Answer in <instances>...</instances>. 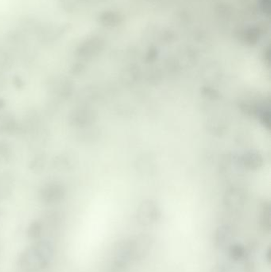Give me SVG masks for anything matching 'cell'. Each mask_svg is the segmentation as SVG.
Instances as JSON below:
<instances>
[{
    "label": "cell",
    "instance_id": "6da1fadb",
    "mask_svg": "<svg viewBox=\"0 0 271 272\" xmlns=\"http://www.w3.org/2000/svg\"><path fill=\"white\" fill-rule=\"evenodd\" d=\"M127 243L131 259L141 260L149 255L153 241L149 235L141 234L127 239Z\"/></svg>",
    "mask_w": 271,
    "mask_h": 272
},
{
    "label": "cell",
    "instance_id": "7a4b0ae2",
    "mask_svg": "<svg viewBox=\"0 0 271 272\" xmlns=\"http://www.w3.org/2000/svg\"><path fill=\"white\" fill-rule=\"evenodd\" d=\"M101 47V42L97 38H89L83 41L77 47L76 54L78 58L88 59L98 52Z\"/></svg>",
    "mask_w": 271,
    "mask_h": 272
},
{
    "label": "cell",
    "instance_id": "3957f363",
    "mask_svg": "<svg viewBox=\"0 0 271 272\" xmlns=\"http://www.w3.org/2000/svg\"><path fill=\"white\" fill-rule=\"evenodd\" d=\"M70 28L69 24L45 26L38 31V33L39 38L44 42H52L62 36Z\"/></svg>",
    "mask_w": 271,
    "mask_h": 272
},
{
    "label": "cell",
    "instance_id": "277c9868",
    "mask_svg": "<svg viewBox=\"0 0 271 272\" xmlns=\"http://www.w3.org/2000/svg\"><path fill=\"white\" fill-rule=\"evenodd\" d=\"M64 189L62 186L57 184H50L47 185L42 191L43 200L48 202L59 201L64 195Z\"/></svg>",
    "mask_w": 271,
    "mask_h": 272
},
{
    "label": "cell",
    "instance_id": "5b68a950",
    "mask_svg": "<svg viewBox=\"0 0 271 272\" xmlns=\"http://www.w3.org/2000/svg\"><path fill=\"white\" fill-rule=\"evenodd\" d=\"M231 239V230L228 226H220L214 235V245L216 248H222Z\"/></svg>",
    "mask_w": 271,
    "mask_h": 272
},
{
    "label": "cell",
    "instance_id": "8992f818",
    "mask_svg": "<svg viewBox=\"0 0 271 272\" xmlns=\"http://www.w3.org/2000/svg\"><path fill=\"white\" fill-rule=\"evenodd\" d=\"M81 0H59L60 8L67 13H74L83 5Z\"/></svg>",
    "mask_w": 271,
    "mask_h": 272
},
{
    "label": "cell",
    "instance_id": "52a82bcc",
    "mask_svg": "<svg viewBox=\"0 0 271 272\" xmlns=\"http://www.w3.org/2000/svg\"><path fill=\"white\" fill-rule=\"evenodd\" d=\"M246 248L241 243L232 244L229 248V255L233 260H241L246 256Z\"/></svg>",
    "mask_w": 271,
    "mask_h": 272
},
{
    "label": "cell",
    "instance_id": "ba28073f",
    "mask_svg": "<svg viewBox=\"0 0 271 272\" xmlns=\"http://www.w3.org/2000/svg\"><path fill=\"white\" fill-rule=\"evenodd\" d=\"M42 233V225L39 221H34L31 223L27 230V235L30 239H36Z\"/></svg>",
    "mask_w": 271,
    "mask_h": 272
},
{
    "label": "cell",
    "instance_id": "9c48e42d",
    "mask_svg": "<svg viewBox=\"0 0 271 272\" xmlns=\"http://www.w3.org/2000/svg\"><path fill=\"white\" fill-rule=\"evenodd\" d=\"M12 181L8 175L0 176V193H10L12 190Z\"/></svg>",
    "mask_w": 271,
    "mask_h": 272
},
{
    "label": "cell",
    "instance_id": "30bf717a",
    "mask_svg": "<svg viewBox=\"0 0 271 272\" xmlns=\"http://www.w3.org/2000/svg\"><path fill=\"white\" fill-rule=\"evenodd\" d=\"M12 124H14L13 121H11L9 118L0 116V131H8Z\"/></svg>",
    "mask_w": 271,
    "mask_h": 272
},
{
    "label": "cell",
    "instance_id": "8fae6325",
    "mask_svg": "<svg viewBox=\"0 0 271 272\" xmlns=\"http://www.w3.org/2000/svg\"><path fill=\"white\" fill-rule=\"evenodd\" d=\"M267 260H268V262H269V261H270V248L268 249Z\"/></svg>",
    "mask_w": 271,
    "mask_h": 272
}]
</instances>
